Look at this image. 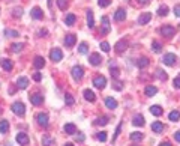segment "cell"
Instances as JSON below:
<instances>
[{
	"label": "cell",
	"mask_w": 180,
	"mask_h": 146,
	"mask_svg": "<svg viewBox=\"0 0 180 146\" xmlns=\"http://www.w3.org/2000/svg\"><path fill=\"white\" fill-rule=\"evenodd\" d=\"M12 112L15 113V114H18V116H24L26 107H24L22 102H14V104H12Z\"/></svg>",
	"instance_id": "6da1fadb"
},
{
	"label": "cell",
	"mask_w": 180,
	"mask_h": 146,
	"mask_svg": "<svg viewBox=\"0 0 180 146\" xmlns=\"http://www.w3.org/2000/svg\"><path fill=\"white\" fill-rule=\"evenodd\" d=\"M62 57H63V53H62L60 48H53V50L50 51V59H51L53 62H60Z\"/></svg>",
	"instance_id": "7a4b0ae2"
},
{
	"label": "cell",
	"mask_w": 180,
	"mask_h": 146,
	"mask_svg": "<svg viewBox=\"0 0 180 146\" xmlns=\"http://www.w3.org/2000/svg\"><path fill=\"white\" fill-rule=\"evenodd\" d=\"M102 27H101V33L102 35H108L110 33V30H111V27H110V20H108V17H102Z\"/></svg>",
	"instance_id": "3957f363"
},
{
	"label": "cell",
	"mask_w": 180,
	"mask_h": 146,
	"mask_svg": "<svg viewBox=\"0 0 180 146\" xmlns=\"http://www.w3.org/2000/svg\"><path fill=\"white\" fill-rule=\"evenodd\" d=\"M161 33H162V36H167V38H171V36H174V33H176V29L173 27V26H164L162 29H161Z\"/></svg>",
	"instance_id": "277c9868"
},
{
	"label": "cell",
	"mask_w": 180,
	"mask_h": 146,
	"mask_svg": "<svg viewBox=\"0 0 180 146\" xmlns=\"http://www.w3.org/2000/svg\"><path fill=\"white\" fill-rule=\"evenodd\" d=\"M83 75H84V69H83L81 67L77 65V67L72 68V77H74V80H77V81H78V80L83 79Z\"/></svg>",
	"instance_id": "5b68a950"
},
{
	"label": "cell",
	"mask_w": 180,
	"mask_h": 146,
	"mask_svg": "<svg viewBox=\"0 0 180 146\" xmlns=\"http://www.w3.org/2000/svg\"><path fill=\"white\" fill-rule=\"evenodd\" d=\"M93 84H95L98 89H104V88H105V84H107V79H105L104 75H98L96 79L93 80Z\"/></svg>",
	"instance_id": "8992f818"
},
{
	"label": "cell",
	"mask_w": 180,
	"mask_h": 146,
	"mask_svg": "<svg viewBox=\"0 0 180 146\" xmlns=\"http://www.w3.org/2000/svg\"><path fill=\"white\" fill-rule=\"evenodd\" d=\"M36 121L41 127H48V114L47 113H39L36 116Z\"/></svg>",
	"instance_id": "52a82bcc"
},
{
	"label": "cell",
	"mask_w": 180,
	"mask_h": 146,
	"mask_svg": "<svg viewBox=\"0 0 180 146\" xmlns=\"http://www.w3.org/2000/svg\"><path fill=\"white\" fill-rule=\"evenodd\" d=\"M176 60H177V57H176V54H173V53H168V54L164 56V63L168 65V67H173L176 63Z\"/></svg>",
	"instance_id": "ba28073f"
},
{
	"label": "cell",
	"mask_w": 180,
	"mask_h": 146,
	"mask_svg": "<svg viewBox=\"0 0 180 146\" xmlns=\"http://www.w3.org/2000/svg\"><path fill=\"white\" fill-rule=\"evenodd\" d=\"M89 62L92 63V65H93V67H98V65H99V63L102 62L101 54H98V53H93V54H90Z\"/></svg>",
	"instance_id": "9c48e42d"
},
{
	"label": "cell",
	"mask_w": 180,
	"mask_h": 146,
	"mask_svg": "<svg viewBox=\"0 0 180 146\" xmlns=\"http://www.w3.org/2000/svg\"><path fill=\"white\" fill-rule=\"evenodd\" d=\"M150 20H152V14H150V12H143V14L138 17V24H147Z\"/></svg>",
	"instance_id": "30bf717a"
},
{
	"label": "cell",
	"mask_w": 180,
	"mask_h": 146,
	"mask_svg": "<svg viewBox=\"0 0 180 146\" xmlns=\"http://www.w3.org/2000/svg\"><path fill=\"white\" fill-rule=\"evenodd\" d=\"M126 47H128V41L126 39H120L117 44L114 45V48H116L117 53H123L125 50H126Z\"/></svg>",
	"instance_id": "8fae6325"
},
{
	"label": "cell",
	"mask_w": 180,
	"mask_h": 146,
	"mask_svg": "<svg viewBox=\"0 0 180 146\" xmlns=\"http://www.w3.org/2000/svg\"><path fill=\"white\" fill-rule=\"evenodd\" d=\"M17 142H18V145L26 146L29 143V135L26 134V133H18L17 134Z\"/></svg>",
	"instance_id": "7c38bea8"
},
{
	"label": "cell",
	"mask_w": 180,
	"mask_h": 146,
	"mask_svg": "<svg viewBox=\"0 0 180 146\" xmlns=\"http://www.w3.org/2000/svg\"><path fill=\"white\" fill-rule=\"evenodd\" d=\"M30 101H32L33 105H39V104H42V102H44V97H42L41 93H35V95L30 97Z\"/></svg>",
	"instance_id": "4fadbf2b"
},
{
	"label": "cell",
	"mask_w": 180,
	"mask_h": 146,
	"mask_svg": "<svg viewBox=\"0 0 180 146\" xmlns=\"http://www.w3.org/2000/svg\"><path fill=\"white\" fill-rule=\"evenodd\" d=\"M33 65H35V68H36V69H42V68L45 67V59L42 56H36V57H35Z\"/></svg>",
	"instance_id": "5bb4252c"
},
{
	"label": "cell",
	"mask_w": 180,
	"mask_h": 146,
	"mask_svg": "<svg viewBox=\"0 0 180 146\" xmlns=\"http://www.w3.org/2000/svg\"><path fill=\"white\" fill-rule=\"evenodd\" d=\"M125 18H126V11L122 9V8H120V9H117L116 14H114V20H116V21H123Z\"/></svg>",
	"instance_id": "9a60e30c"
},
{
	"label": "cell",
	"mask_w": 180,
	"mask_h": 146,
	"mask_svg": "<svg viewBox=\"0 0 180 146\" xmlns=\"http://www.w3.org/2000/svg\"><path fill=\"white\" fill-rule=\"evenodd\" d=\"M132 124L135 125V127H144V118L141 116V114H135L134 119H132Z\"/></svg>",
	"instance_id": "2e32d148"
},
{
	"label": "cell",
	"mask_w": 180,
	"mask_h": 146,
	"mask_svg": "<svg viewBox=\"0 0 180 146\" xmlns=\"http://www.w3.org/2000/svg\"><path fill=\"white\" fill-rule=\"evenodd\" d=\"M75 42H77V38H75V35H66V38H65V44H66V47H74L75 45Z\"/></svg>",
	"instance_id": "e0dca14e"
},
{
	"label": "cell",
	"mask_w": 180,
	"mask_h": 146,
	"mask_svg": "<svg viewBox=\"0 0 180 146\" xmlns=\"http://www.w3.org/2000/svg\"><path fill=\"white\" fill-rule=\"evenodd\" d=\"M84 98L87 100V101L90 102H95V100H96V95H95V92L90 89H86L84 90Z\"/></svg>",
	"instance_id": "ac0fdd59"
},
{
	"label": "cell",
	"mask_w": 180,
	"mask_h": 146,
	"mask_svg": "<svg viewBox=\"0 0 180 146\" xmlns=\"http://www.w3.org/2000/svg\"><path fill=\"white\" fill-rule=\"evenodd\" d=\"M17 86H18L20 89H26V88L29 86V79H27V77H20V79L17 80Z\"/></svg>",
	"instance_id": "d6986e66"
},
{
	"label": "cell",
	"mask_w": 180,
	"mask_h": 146,
	"mask_svg": "<svg viewBox=\"0 0 180 146\" xmlns=\"http://www.w3.org/2000/svg\"><path fill=\"white\" fill-rule=\"evenodd\" d=\"M32 17H33L35 20H41V18L44 17L42 9H41V8H38V6H36V8H33V9H32Z\"/></svg>",
	"instance_id": "ffe728a7"
},
{
	"label": "cell",
	"mask_w": 180,
	"mask_h": 146,
	"mask_svg": "<svg viewBox=\"0 0 180 146\" xmlns=\"http://www.w3.org/2000/svg\"><path fill=\"white\" fill-rule=\"evenodd\" d=\"M0 65H2V68H3V69H6V71H11L12 67H14L9 59H2V60H0Z\"/></svg>",
	"instance_id": "44dd1931"
},
{
	"label": "cell",
	"mask_w": 180,
	"mask_h": 146,
	"mask_svg": "<svg viewBox=\"0 0 180 146\" xmlns=\"http://www.w3.org/2000/svg\"><path fill=\"white\" fill-rule=\"evenodd\" d=\"M87 26H89L90 29H93L95 27V18H93V11H87Z\"/></svg>",
	"instance_id": "7402d4cb"
},
{
	"label": "cell",
	"mask_w": 180,
	"mask_h": 146,
	"mask_svg": "<svg viewBox=\"0 0 180 146\" xmlns=\"http://www.w3.org/2000/svg\"><path fill=\"white\" fill-rule=\"evenodd\" d=\"M105 105H107L110 110H114V109L117 107V101H116L114 98H107V100H105Z\"/></svg>",
	"instance_id": "603a6c76"
},
{
	"label": "cell",
	"mask_w": 180,
	"mask_h": 146,
	"mask_svg": "<svg viewBox=\"0 0 180 146\" xmlns=\"http://www.w3.org/2000/svg\"><path fill=\"white\" fill-rule=\"evenodd\" d=\"M65 133L66 134H75L77 133V127L74 124H66L65 125Z\"/></svg>",
	"instance_id": "cb8c5ba5"
},
{
	"label": "cell",
	"mask_w": 180,
	"mask_h": 146,
	"mask_svg": "<svg viewBox=\"0 0 180 146\" xmlns=\"http://www.w3.org/2000/svg\"><path fill=\"white\" fill-rule=\"evenodd\" d=\"M75 15L74 14H68L66 17H65V24L66 26H74V23H75Z\"/></svg>",
	"instance_id": "d4e9b609"
},
{
	"label": "cell",
	"mask_w": 180,
	"mask_h": 146,
	"mask_svg": "<svg viewBox=\"0 0 180 146\" xmlns=\"http://www.w3.org/2000/svg\"><path fill=\"white\" fill-rule=\"evenodd\" d=\"M149 63H150V60H149L147 57H141V59H138V62H137V67L143 69V68H146Z\"/></svg>",
	"instance_id": "484cf974"
},
{
	"label": "cell",
	"mask_w": 180,
	"mask_h": 146,
	"mask_svg": "<svg viewBox=\"0 0 180 146\" xmlns=\"http://www.w3.org/2000/svg\"><path fill=\"white\" fill-rule=\"evenodd\" d=\"M152 130H153L155 133L159 134V133H162V131H164V125L161 124V122H153V124H152Z\"/></svg>",
	"instance_id": "4316f807"
},
{
	"label": "cell",
	"mask_w": 180,
	"mask_h": 146,
	"mask_svg": "<svg viewBox=\"0 0 180 146\" xmlns=\"http://www.w3.org/2000/svg\"><path fill=\"white\" fill-rule=\"evenodd\" d=\"M158 89L155 88V86H147L146 89H144V93H146L147 97H153V95H156Z\"/></svg>",
	"instance_id": "83f0119b"
},
{
	"label": "cell",
	"mask_w": 180,
	"mask_h": 146,
	"mask_svg": "<svg viewBox=\"0 0 180 146\" xmlns=\"http://www.w3.org/2000/svg\"><path fill=\"white\" fill-rule=\"evenodd\" d=\"M8 130H9V122L8 121H0V133L5 134V133H8Z\"/></svg>",
	"instance_id": "f1b7e54d"
},
{
	"label": "cell",
	"mask_w": 180,
	"mask_h": 146,
	"mask_svg": "<svg viewBox=\"0 0 180 146\" xmlns=\"http://www.w3.org/2000/svg\"><path fill=\"white\" fill-rule=\"evenodd\" d=\"M42 145L44 146H54V140L50 135H44L42 137Z\"/></svg>",
	"instance_id": "f546056e"
},
{
	"label": "cell",
	"mask_w": 180,
	"mask_h": 146,
	"mask_svg": "<svg viewBox=\"0 0 180 146\" xmlns=\"http://www.w3.org/2000/svg\"><path fill=\"white\" fill-rule=\"evenodd\" d=\"M162 112H164V110H162L159 105H152V107H150V113H152V114H155V116H161Z\"/></svg>",
	"instance_id": "4dcf8cb0"
},
{
	"label": "cell",
	"mask_w": 180,
	"mask_h": 146,
	"mask_svg": "<svg viewBox=\"0 0 180 146\" xmlns=\"http://www.w3.org/2000/svg\"><path fill=\"white\" fill-rule=\"evenodd\" d=\"M168 118H170V121H171V122H177V121L180 119V113L177 112V110H174V112L170 113Z\"/></svg>",
	"instance_id": "1f68e13d"
},
{
	"label": "cell",
	"mask_w": 180,
	"mask_h": 146,
	"mask_svg": "<svg viewBox=\"0 0 180 146\" xmlns=\"http://www.w3.org/2000/svg\"><path fill=\"white\" fill-rule=\"evenodd\" d=\"M108 124V118H98L96 121H95V125H98V127H104V125Z\"/></svg>",
	"instance_id": "d6a6232c"
},
{
	"label": "cell",
	"mask_w": 180,
	"mask_h": 146,
	"mask_svg": "<svg viewBox=\"0 0 180 146\" xmlns=\"http://www.w3.org/2000/svg\"><path fill=\"white\" fill-rule=\"evenodd\" d=\"M158 14H159L161 17H165V15H168V6H167V5H162V6L158 9Z\"/></svg>",
	"instance_id": "836d02e7"
},
{
	"label": "cell",
	"mask_w": 180,
	"mask_h": 146,
	"mask_svg": "<svg viewBox=\"0 0 180 146\" xmlns=\"http://www.w3.org/2000/svg\"><path fill=\"white\" fill-rule=\"evenodd\" d=\"M156 77L159 80H162V81H165V80L168 79V77H167V72H165V71H162V69H158L156 71Z\"/></svg>",
	"instance_id": "e575fe53"
},
{
	"label": "cell",
	"mask_w": 180,
	"mask_h": 146,
	"mask_svg": "<svg viewBox=\"0 0 180 146\" xmlns=\"http://www.w3.org/2000/svg\"><path fill=\"white\" fill-rule=\"evenodd\" d=\"M22 47H24V44H21V42H20V44H12L11 50L14 51V53H20V51L22 50Z\"/></svg>",
	"instance_id": "d590c367"
},
{
	"label": "cell",
	"mask_w": 180,
	"mask_h": 146,
	"mask_svg": "<svg viewBox=\"0 0 180 146\" xmlns=\"http://www.w3.org/2000/svg\"><path fill=\"white\" fill-rule=\"evenodd\" d=\"M22 15V8H14V11H12V17L14 18H20Z\"/></svg>",
	"instance_id": "8d00e7d4"
},
{
	"label": "cell",
	"mask_w": 180,
	"mask_h": 146,
	"mask_svg": "<svg viewBox=\"0 0 180 146\" xmlns=\"http://www.w3.org/2000/svg\"><path fill=\"white\" fill-rule=\"evenodd\" d=\"M131 140H134V142H141V140H143V134H141V133H132V134H131Z\"/></svg>",
	"instance_id": "74e56055"
},
{
	"label": "cell",
	"mask_w": 180,
	"mask_h": 146,
	"mask_svg": "<svg viewBox=\"0 0 180 146\" xmlns=\"http://www.w3.org/2000/svg\"><path fill=\"white\" fill-rule=\"evenodd\" d=\"M5 35L9 36V38H15V36H18V32L17 30H11V29H5Z\"/></svg>",
	"instance_id": "f35d334b"
},
{
	"label": "cell",
	"mask_w": 180,
	"mask_h": 146,
	"mask_svg": "<svg viewBox=\"0 0 180 146\" xmlns=\"http://www.w3.org/2000/svg\"><path fill=\"white\" fill-rule=\"evenodd\" d=\"M152 48H153V51H155V53H159V51L162 50V45L159 44L158 41H153V44H152Z\"/></svg>",
	"instance_id": "ab89813d"
},
{
	"label": "cell",
	"mask_w": 180,
	"mask_h": 146,
	"mask_svg": "<svg viewBox=\"0 0 180 146\" xmlns=\"http://www.w3.org/2000/svg\"><path fill=\"white\" fill-rule=\"evenodd\" d=\"M57 5H59V8L62 11H65L68 8V0H57Z\"/></svg>",
	"instance_id": "60d3db41"
},
{
	"label": "cell",
	"mask_w": 180,
	"mask_h": 146,
	"mask_svg": "<svg viewBox=\"0 0 180 146\" xmlns=\"http://www.w3.org/2000/svg\"><path fill=\"white\" fill-rule=\"evenodd\" d=\"M78 51L81 54H86V53H87V44H86V42H81L78 47Z\"/></svg>",
	"instance_id": "b9f144b4"
},
{
	"label": "cell",
	"mask_w": 180,
	"mask_h": 146,
	"mask_svg": "<svg viewBox=\"0 0 180 146\" xmlns=\"http://www.w3.org/2000/svg\"><path fill=\"white\" fill-rule=\"evenodd\" d=\"M112 88H114L116 90H122V89H123V83H122V81H117V80H116V81L112 83Z\"/></svg>",
	"instance_id": "7bdbcfd3"
},
{
	"label": "cell",
	"mask_w": 180,
	"mask_h": 146,
	"mask_svg": "<svg viewBox=\"0 0 180 146\" xmlns=\"http://www.w3.org/2000/svg\"><path fill=\"white\" fill-rule=\"evenodd\" d=\"M96 137H98V140H99V142H105V140H107V133L101 131V133H98V134H96Z\"/></svg>",
	"instance_id": "ee69618b"
},
{
	"label": "cell",
	"mask_w": 180,
	"mask_h": 146,
	"mask_svg": "<svg viewBox=\"0 0 180 146\" xmlns=\"http://www.w3.org/2000/svg\"><path fill=\"white\" fill-rule=\"evenodd\" d=\"M101 48H102V51H104V53H108V51L111 50L108 42H101Z\"/></svg>",
	"instance_id": "f6af8a7d"
},
{
	"label": "cell",
	"mask_w": 180,
	"mask_h": 146,
	"mask_svg": "<svg viewBox=\"0 0 180 146\" xmlns=\"http://www.w3.org/2000/svg\"><path fill=\"white\" fill-rule=\"evenodd\" d=\"M98 3H99V6H101V8H107V6H110L111 0H99Z\"/></svg>",
	"instance_id": "bcb514c9"
},
{
	"label": "cell",
	"mask_w": 180,
	"mask_h": 146,
	"mask_svg": "<svg viewBox=\"0 0 180 146\" xmlns=\"http://www.w3.org/2000/svg\"><path fill=\"white\" fill-rule=\"evenodd\" d=\"M65 101H66L68 105H72V104H74V98H72V95L66 93V97H65Z\"/></svg>",
	"instance_id": "7dc6e473"
},
{
	"label": "cell",
	"mask_w": 180,
	"mask_h": 146,
	"mask_svg": "<svg viewBox=\"0 0 180 146\" xmlns=\"http://www.w3.org/2000/svg\"><path fill=\"white\" fill-rule=\"evenodd\" d=\"M120 130H122V124L117 127V130H116V133H114V135H112V143L116 142V139H117V135H119V133H120Z\"/></svg>",
	"instance_id": "c3c4849f"
},
{
	"label": "cell",
	"mask_w": 180,
	"mask_h": 146,
	"mask_svg": "<svg viewBox=\"0 0 180 146\" xmlns=\"http://www.w3.org/2000/svg\"><path fill=\"white\" fill-rule=\"evenodd\" d=\"M174 88H177V89H180V77H177V79H174Z\"/></svg>",
	"instance_id": "681fc988"
},
{
	"label": "cell",
	"mask_w": 180,
	"mask_h": 146,
	"mask_svg": "<svg viewBox=\"0 0 180 146\" xmlns=\"http://www.w3.org/2000/svg\"><path fill=\"white\" fill-rule=\"evenodd\" d=\"M174 14H176L177 17H180V5H176V6H174Z\"/></svg>",
	"instance_id": "f907efd6"
},
{
	"label": "cell",
	"mask_w": 180,
	"mask_h": 146,
	"mask_svg": "<svg viewBox=\"0 0 180 146\" xmlns=\"http://www.w3.org/2000/svg\"><path fill=\"white\" fill-rule=\"evenodd\" d=\"M33 80L35 81H41V74H39V72H36V74L33 75Z\"/></svg>",
	"instance_id": "816d5d0a"
},
{
	"label": "cell",
	"mask_w": 180,
	"mask_h": 146,
	"mask_svg": "<svg viewBox=\"0 0 180 146\" xmlns=\"http://www.w3.org/2000/svg\"><path fill=\"white\" fill-rule=\"evenodd\" d=\"M174 140H176V142H179V143H180V131H177V133L174 134Z\"/></svg>",
	"instance_id": "f5cc1de1"
},
{
	"label": "cell",
	"mask_w": 180,
	"mask_h": 146,
	"mask_svg": "<svg viewBox=\"0 0 180 146\" xmlns=\"http://www.w3.org/2000/svg\"><path fill=\"white\" fill-rule=\"evenodd\" d=\"M77 142H84V134H78V135H77Z\"/></svg>",
	"instance_id": "db71d44e"
},
{
	"label": "cell",
	"mask_w": 180,
	"mask_h": 146,
	"mask_svg": "<svg viewBox=\"0 0 180 146\" xmlns=\"http://www.w3.org/2000/svg\"><path fill=\"white\" fill-rule=\"evenodd\" d=\"M140 2V5H147V3H150V0H138Z\"/></svg>",
	"instance_id": "11a10c76"
},
{
	"label": "cell",
	"mask_w": 180,
	"mask_h": 146,
	"mask_svg": "<svg viewBox=\"0 0 180 146\" xmlns=\"http://www.w3.org/2000/svg\"><path fill=\"white\" fill-rule=\"evenodd\" d=\"M159 146H171V143H168V142H165V143H161Z\"/></svg>",
	"instance_id": "9f6ffc18"
},
{
	"label": "cell",
	"mask_w": 180,
	"mask_h": 146,
	"mask_svg": "<svg viewBox=\"0 0 180 146\" xmlns=\"http://www.w3.org/2000/svg\"><path fill=\"white\" fill-rule=\"evenodd\" d=\"M65 146H74V145H72V143H66V145H65Z\"/></svg>",
	"instance_id": "6f0895ef"
}]
</instances>
